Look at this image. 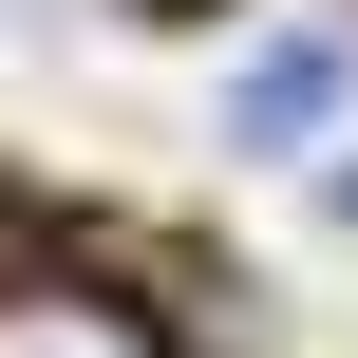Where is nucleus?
Wrapping results in <instances>:
<instances>
[{"instance_id": "f03ea898", "label": "nucleus", "mask_w": 358, "mask_h": 358, "mask_svg": "<svg viewBox=\"0 0 358 358\" xmlns=\"http://www.w3.org/2000/svg\"><path fill=\"white\" fill-rule=\"evenodd\" d=\"M0 358H151V321H132L113 283H57V264H19V283H0Z\"/></svg>"}, {"instance_id": "f257e3e1", "label": "nucleus", "mask_w": 358, "mask_h": 358, "mask_svg": "<svg viewBox=\"0 0 358 358\" xmlns=\"http://www.w3.org/2000/svg\"><path fill=\"white\" fill-rule=\"evenodd\" d=\"M340 94H358L340 38H264V57H245V94H227V132H245V151H302V132H340Z\"/></svg>"}]
</instances>
